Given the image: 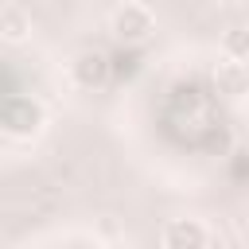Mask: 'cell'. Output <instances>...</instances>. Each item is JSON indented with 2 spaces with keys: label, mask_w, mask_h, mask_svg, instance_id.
Instances as JSON below:
<instances>
[{
  "label": "cell",
  "mask_w": 249,
  "mask_h": 249,
  "mask_svg": "<svg viewBox=\"0 0 249 249\" xmlns=\"http://www.w3.org/2000/svg\"><path fill=\"white\" fill-rule=\"evenodd\" d=\"M47 124V113L35 97H23V93H12L0 101V132L12 136V140H35Z\"/></svg>",
  "instance_id": "cell-1"
},
{
  "label": "cell",
  "mask_w": 249,
  "mask_h": 249,
  "mask_svg": "<svg viewBox=\"0 0 249 249\" xmlns=\"http://www.w3.org/2000/svg\"><path fill=\"white\" fill-rule=\"evenodd\" d=\"M163 249H202L210 245V230L198 218H171L163 226Z\"/></svg>",
  "instance_id": "cell-4"
},
{
  "label": "cell",
  "mask_w": 249,
  "mask_h": 249,
  "mask_svg": "<svg viewBox=\"0 0 249 249\" xmlns=\"http://www.w3.org/2000/svg\"><path fill=\"white\" fill-rule=\"evenodd\" d=\"M214 86H218V93L230 97V101L245 97V93H249V66H245L241 58L218 62V66H214Z\"/></svg>",
  "instance_id": "cell-5"
},
{
  "label": "cell",
  "mask_w": 249,
  "mask_h": 249,
  "mask_svg": "<svg viewBox=\"0 0 249 249\" xmlns=\"http://www.w3.org/2000/svg\"><path fill=\"white\" fill-rule=\"evenodd\" d=\"M0 4H8V0H0Z\"/></svg>",
  "instance_id": "cell-9"
},
{
  "label": "cell",
  "mask_w": 249,
  "mask_h": 249,
  "mask_svg": "<svg viewBox=\"0 0 249 249\" xmlns=\"http://www.w3.org/2000/svg\"><path fill=\"white\" fill-rule=\"evenodd\" d=\"M31 35V16L19 8V4H0V39L4 43H23Z\"/></svg>",
  "instance_id": "cell-6"
},
{
  "label": "cell",
  "mask_w": 249,
  "mask_h": 249,
  "mask_svg": "<svg viewBox=\"0 0 249 249\" xmlns=\"http://www.w3.org/2000/svg\"><path fill=\"white\" fill-rule=\"evenodd\" d=\"M222 51H226V58H249V31L245 27H230L222 35Z\"/></svg>",
  "instance_id": "cell-7"
},
{
  "label": "cell",
  "mask_w": 249,
  "mask_h": 249,
  "mask_svg": "<svg viewBox=\"0 0 249 249\" xmlns=\"http://www.w3.org/2000/svg\"><path fill=\"white\" fill-rule=\"evenodd\" d=\"M70 82L78 89H101L109 82V58L101 51H82L70 62Z\"/></svg>",
  "instance_id": "cell-3"
},
{
  "label": "cell",
  "mask_w": 249,
  "mask_h": 249,
  "mask_svg": "<svg viewBox=\"0 0 249 249\" xmlns=\"http://www.w3.org/2000/svg\"><path fill=\"white\" fill-rule=\"evenodd\" d=\"M218 4H245V0H218Z\"/></svg>",
  "instance_id": "cell-8"
},
{
  "label": "cell",
  "mask_w": 249,
  "mask_h": 249,
  "mask_svg": "<svg viewBox=\"0 0 249 249\" xmlns=\"http://www.w3.org/2000/svg\"><path fill=\"white\" fill-rule=\"evenodd\" d=\"M109 31H113L121 43L140 47V43L152 39V31H156V16H152L144 4H121V8L109 16Z\"/></svg>",
  "instance_id": "cell-2"
}]
</instances>
